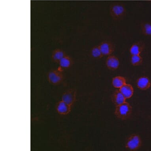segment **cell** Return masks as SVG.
Returning a JSON list of instances; mask_svg holds the SVG:
<instances>
[{"instance_id": "6da1fadb", "label": "cell", "mask_w": 151, "mask_h": 151, "mask_svg": "<svg viewBox=\"0 0 151 151\" xmlns=\"http://www.w3.org/2000/svg\"><path fill=\"white\" fill-rule=\"evenodd\" d=\"M133 112V108L131 104L126 101L116 106L114 114L118 119L127 120L131 117Z\"/></svg>"}, {"instance_id": "7a4b0ae2", "label": "cell", "mask_w": 151, "mask_h": 151, "mask_svg": "<svg viewBox=\"0 0 151 151\" xmlns=\"http://www.w3.org/2000/svg\"><path fill=\"white\" fill-rule=\"evenodd\" d=\"M110 15L115 20H120L125 17L126 10L125 7L121 4H113L110 7Z\"/></svg>"}, {"instance_id": "3957f363", "label": "cell", "mask_w": 151, "mask_h": 151, "mask_svg": "<svg viewBox=\"0 0 151 151\" xmlns=\"http://www.w3.org/2000/svg\"><path fill=\"white\" fill-rule=\"evenodd\" d=\"M142 144L140 137L137 134H132L128 138L125 143V148L131 151H135L140 148Z\"/></svg>"}, {"instance_id": "277c9868", "label": "cell", "mask_w": 151, "mask_h": 151, "mask_svg": "<svg viewBox=\"0 0 151 151\" xmlns=\"http://www.w3.org/2000/svg\"><path fill=\"white\" fill-rule=\"evenodd\" d=\"M63 70L59 68L57 69L50 71L47 74V79L49 82L54 85L60 84L64 80Z\"/></svg>"}, {"instance_id": "5b68a950", "label": "cell", "mask_w": 151, "mask_h": 151, "mask_svg": "<svg viewBox=\"0 0 151 151\" xmlns=\"http://www.w3.org/2000/svg\"><path fill=\"white\" fill-rule=\"evenodd\" d=\"M76 90L70 89L63 94L61 100L72 106L76 101Z\"/></svg>"}, {"instance_id": "8992f818", "label": "cell", "mask_w": 151, "mask_h": 151, "mask_svg": "<svg viewBox=\"0 0 151 151\" xmlns=\"http://www.w3.org/2000/svg\"><path fill=\"white\" fill-rule=\"evenodd\" d=\"M106 67L109 70H115L118 69L120 65L119 59L115 55L108 56L106 61Z\"/></svg>"}, {"instance_id": "52a82bcc", "label": "cell", "mask_w": 151, "mask_h": 151, "mask_svg": "<svg viewBox=\"0 0 151 151\" xmlns=\"http://www.w3.org/2000/svg\"><path fill=\"white\" fill-rule=\"evenodd\" d=\"M55 109L59 114L61 115H67L70 113L72 106L61 100L56 104Z\"/></svg>"}, {"instance_id": "ba28073f", "label": "cell", "mask_w": 151, "mask_h": 151, "mask_svg": "<svg viewBox=\"0 0 151 151\" xmlns=\"http://www.w3.org/2000/svg\"><path fill=\"white\" fill-rule=\"evenodd\" d=\"M99 46L104 56L111 55L114 51V46L109 42H103Z\"/></svg>"}, {"instance_id": "9c48e42d", "label": "cell", "mask_w": 151, "mask_h": 151, "mask_svg": "<svg viewBox=\"0 0 151 151\" xmlns=\"http://www.w3.org/2000/svg\"><path fill=\"white\" fill-rule=\"evenodd\" d=\"M136 83L137 88L142 90H147L150 88L151 86L150 79L146 76H142L138 78Z\"/></svg>"}, {"instance_id": "30bf717a", "label": "cell", "mask_w": 151, "mask_h": 151, "mask_svg": "<svg viewBox=\"0 0 151 151\" xmlns=\"http://www.w3.org/2000/svg\"><path fill=\"white\" fill-rule=\"evenodd\" d=\"M119 90L123 94L126 99H129L133 96L134 93V88L131 84L126 83Z\"/></svg>"}, {"instance_id": "8fae6325", "label": "cell", "mask_w": 151, "mask_h": 151, "mask_svg": "<svg viewBox=\"0 0 151 151\" xmlns=\"http://www.w3.org/2000/svg\"><path fill=\"white\" fill-rule=\"evenodd\" d=\"M126 99L119 90L115 91L111 96V100L116 106L124 103Z\"/></svg>"}, {"instance_id": "7c38bea8", "label": "cell", "mask_w": 151, "mask_h": 151, "mask_svg": "<svg viewBox=\"0 0 151 151\" xmlns=\"http://www.w3.org/2000/svg\"><path fill=\"white\" fill-rule=\"evenodd\" d=\"M73 63L72 58L66 55L58 63L59 68L61 69H68L70 68Z\"/></svg>"}, {"instance_id": "4fadbf2b", "label": "cell", "mask_w": 151, "mask_h": 151, "mask_svg": "<svg viewBox=\"0 0 151 151\" xmlns=\"http://www.w3.org/2000/svg\"><path fill=\"white\" fill-rule=\"evenodd\" d=\"M144 45L140 43H135L133 44L129 49V53L131 55H141L143 51Z\"/></svg>"}, {"instance_id": "5bb4252c", "label": "cell", "mask_w": 151, "mask_h": 151, "mask_svg": "<svg viewBox=\"0 0 151 151\" xmlns=\"http://www.w3.org/2000/svg\"><path fill=\"white\" fill-rule=\"evenodd\" d=\"M65 52L60 49H56L52 52V60L54 62L58 63L59 61H60L66 55Z\"/></svg>"}, {"instance_id": "9a60e30c", "label": "cell", "mask_w": 151, "mask_h": 151, "mask_svg": "<svg viewBox=\"0 0 151 151\" xmlns=\"http://www.w3.org/2000/svg\"><path fill=\"white\" fill-rule=\"evenodd\" d=\"M113 86L116 88H120L126 83L125 78L121 76H118L113 78L112 80Z\"/></svg>"}, {"instance_id": "2e32d148", "label": "cell", "mask_w": 151, "mask_h": 151, "mask_svg": "<svg viewBox=\"0 0 151 151\" xmlns=\"http://www.w3.org/2000/svg\"><path fill=\"white\" fill-rule=\"evenodd\" d=\"M91 55L94 58L100 59L104 56L99 46H94L91 50Z\"/></svg>"}, {"instance_id": "e0dca14e", "label": "cell", "mask_w": 151, "mask_h": 151, "mask_svg": "<svg viewBox=\"0 0 151 151\" xmlns=\"http://www.w3.org/2000/svg\"><path fill=\"white\" fill-rule=\"evenodd\" d=\"M143 58L141 55H131V65L134 67L140 66L142 64Z\"/></svg>"}, {"instance_id": "ac0fdd59", "label": "cell", "mask_w": 151, "mask_h": 151, "mask_svg": "<svg viewBox=\"0 0 151 151\" xmlns=\"http://www.w3.org/2000/svg\"><path fill=\"white\" fill-rule=\"evenodd\" d=\"M142 33L145 36H151V23L147 22L141 25Z\"/></svg>"}]
</instances>
